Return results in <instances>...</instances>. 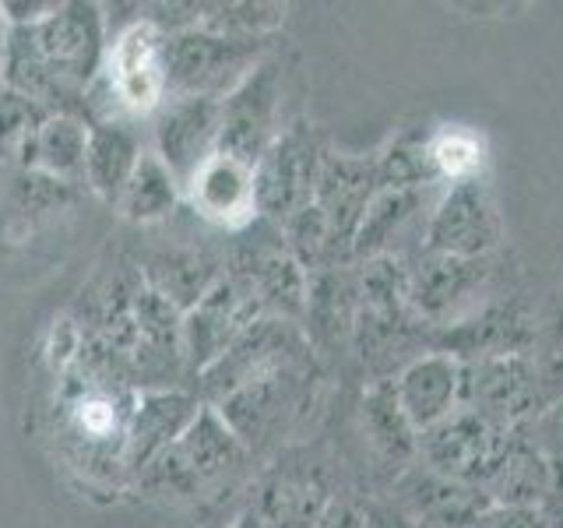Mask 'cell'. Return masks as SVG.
I'll list each match as a JSON object with an SVG mask.
<instances>
[{
  "mask_svg": "<svg viewBox=\"0 0 563 528\" xmlns=\"http://www.w3.org/2000/svg\"><path fill=\"white\" fill-rule=\"evenodd\" d=\"M145 155L137 123L128 120H99L88 123V148H85V187L99 194L106 205L120 201L137 158Z\"/></svg>",
  "mask_w": 563,
  "mask_h": 528,
  "instance_id": "obj_23",
  "label": "cell"
},
{
  "mask_svg": "<svg viewBox=\"0 0 563 528\" xmlns=\"http://www.w3.org/2000/svg\"><path fill=\"white\" fill-rule=\"evenodd\" d=\"M391 384L401 413L416 427V433L437 427V422L462 409V360L448 356V352H419L416 360L398 370Z\"/></svg>",
  "mask_w": 563,
  "mask_h": 528,
  "instance_id": "obj_21",
  "label": "cell"
},
{
  "mask_svg": "<svg viewBox=\"0 0 563 528\" xmlns=\"http://www.w3.org/2000/svg\"><path fill=\"white\" fill-rule=\"evenodd\" d=\"M261 317H268L251 282L225 272L198 304L184 314V360L190 377L198 381L205 370L222 360L236 345L243 331H251Z\"/></svg>",
  "mask_w": 563,
  "mask_h": 528,
  "instance_id": "obj_12",
  "label": "cell"
},
{
  "mask_svg": "<svg viewBox=\"0 0 563 528\" xmlns=\"http://www.w3.org/2000/svg\"><path fill=\"white\" fill-rule=\"evenodd\" d=\"M8 18L0 14V75H4V50H8Z\"/></svg>",
  "mask_w": 563,
  "mask_h": 528,
  "instance_id": "obj_34",
  "label": "cell"
},
{
  "mask_svg": "<svg viewBox=\"0 0 563 528\" xmlns=\"http://www.w3.org/2000/svg\"><path fill=\"white\" fill-rule=\"evenodd\" d=\"M85 148H88V123L78 117H49L35 138L32 169L46 173L53 180L70 187L85 184Z\"/></svg>",
  "mask_w": 563,
  "mask_h": 528,
  "instance_id": "obj_27",
  "label": "cell"
},
{
  "mask_svg": "<svg viewBox=\"0 0 563 528\" xmlns=\"http://www.w3.org/2000/svg\"><path fill=\"white\" fill-rule=\"evenodd\" d=\"M166 99V32L137 14L131 25H123L110 40L102 75L88 88V123H141L158 117Z\"/></svg>",
  "mask_w": 563,
  "mask_h": 528,
  "instance_id": "obj_5",
  "label": "cell"
},
{
  "mask_svg": "<svg viewBox=\"0 0 563 528\" xmlns=\"http://www.w3.org/2000/svg\"><path fill=\"white\" fill-rule=\"evenodd\" d=\"M75 198H78V187L53 180L46 173H35V169L14 173V208L22 211L25 219H46L53 211L70 208Z\"/></svg>",
  "mask_w": 563,
  "mask_h": 528,
  "instance_id": "obj_30",
  "label": "cell"
},
{
  "mask_svg": "<svg viewBox=\"0 0 563 528\" xmlns=\"http://www.w3.org/2000/svg\"><path fill=\"white\" fill-rule=\"evenodd\" d=\"M328 152V138L310 120L286 123L254 169L257 216L272 226H286L292 216L310 208Z\"/></svg>",
  "mask_w": 563,
  "mask_h": 528,
  "instance_id": "obj_7",
  "label": "cell"
},
{
  "mask_svg": "<svg viewBox=\"0 0 563 528\" xmlns=\"http://www.w3.org/2000/svg\"><path fill=\"white\" fill-rule=\"evenodd\" d=\"M184 201V187L176 184L169 166L155 155V148H145L131 173L128 187H123L117 211L134 226H155L176 216V208Z\"/></svg>",
  "mask_w": 563,
  "mask_h": 528,
  "instance_id": "obj_26",
  "label": "cell"
},
{
  "mask_svg": "<svg viewBox=\"0 0 563 528\" xmlns=\"http://www.w3.org/2000/svg\"><path fill=\"white\" fill-rule=\"evenodd\" d=\"M317 528H363V507L339 497L328 507V515L321 518V525H317Z\"/></svg>",
  "mask_w": 563,
  "mask_h": 528,
  "instance_id": "obj_32",
  "label": "cell"
},
{
  "mask_svg": "<svg viewBox=\"0 0 563 528\" xmlns=\"http://www.w3.org/2000/svg\"><path fill=\"white\" fill-rule=\"evenodd\" d=\"M507 430L493 427L472 409H457L444 422L419 433V465L454 483L479 486L500 451V440Z\"/></svg>",
  "mask_w": 563,
  "mask_h": 528,
  "instance_id": "obj_16",
  "label": "cell"
},
{
  "mask_svg": "<svg viewBox=\"0 0 563 528\" xmlns=\"http://www.w3.org/2000/svg\"><path fill=\"white\" fill-rule=\"evenodd\" d=\"M137 272L155 296H163L169 307L187 314L225 275V246L208 240H176L166 246H152L137 261Z\"/></svg>",
  "mask_w": 563,
  "mask_h": 528,
  "instance_id": "obj_18",
  "label": "cell"
},
{
  "mask_svg": "<svg viewBox=\"0 0 563 528\" xmlns=\"http://www.w3.org/2000/svg\"><path fill=\"white\" fill-rule=\"evenodd\" d=\"M184 201L198 216V222L219 229L225 237L243 233L254 226L257 216V190H254V166L229 155H211L205 169L194 176L184 190Z\"/></svg>",
  "mask_w": 563,
  "mask_h": 528,
  "instance_id": "obj_19",
  "label": "cell"
},
{
  "mask_svg": "<svg viewBox=\"0 0 563 528\" xmlns=\"http://www.w3.org/2000/svg\"><path fill=\"white\" fill-rule=\"evenodd\" d=\"M275 50V35L257 40L208 29L173 32L166 35L169 99H225Z\"/></svg>",
  "mask_w": 563,
  "mask_h": 528,
  "instance_id": "obj_6",
  "label": "cell"
},
{
  "mask_svg": "<svg viewBox=\"0 0 563 528\" xmlns=\"http://www.w3.org/2000/svg\"><path fill=\"white\" fill-rule=\"evenodd\" d=\"M310 352L313 345L303 324L286 321V317H261L251 331L240 334L236 345L222 360H216L194 381V392H198L205 405H216L229 392H236V387L272 374V370L286 366L299 356H310Z\"/></svg>",
  "mask_w": 563,
  "mask_h": 528,
  "instance_id": "obj_14",
  "label": "cell"
},
{
  "mask_svg": "<svg viewBox=\"0 0 563 528\" xmlns=\"http://www.w3.org/2000/svg\"><path fill=\"white\" fill-rule=\"evenodd\" d=\"M282 96H286V64L275 50L222 99L219 155L240 158L257 169L282 131Z\"/></svg>",
  "mask_w": 563,
  "mask_h": 528,
  "instance_id": "obj_8",
  "label": "cell"
},
{
  "mask_svg": "<svg viewBox=\"0 0 563 528\" xmlns=\"http://www.w3.org/2000/svg\"><path fill=\"white\" fill-rule=\"evenodd\" d=\"M106 14L92 0H60L43 22L11 25L0 85L40 102L53 117L88 123V88L106 67Z\"/></svg>",
  "mask_w": 563,
  "mask_h": 528,
  "instance_id": "obj_2",
  "label": "cell"
},
{
  "mask_svg": "<svg viewBox=\"0 0 563 528\" xmlns=\"http://www.w3.org/2000/svg\"><path fill=\"white\" fill-rule=\"evenodd\" d=\"M49 381L46 437L53 454L88 497L102 493L106 501H117L120 493H131L128 430L141 392L85 352Z\"/></svg>",
  "mask_w": 563,
  "mask_h": 528,
  "instance_id": "obj_1",
  "label": "cell"
},
{
  "mask_svg": "<svg viewBox=\"0 0 563 528\" xmlns=\"http://www.w3.org/2000/svg\"><path fill=\"white\" fill-rule=\"evenodd\" d=\"M430 166L437 184H465L486 173V138L472 128H437L430 131Z\"/></svg>",
  "mask_w": 563,
  "mask_h": 528,
  "instance_id": "obj_29",
  "label": "cell"
},
{
  "mask_svg": "<svg viewBox=\"0 0 563 528\" xmlns=\"http://www.w3.org/2000/svg\"><path fill=\"white\" fill-rule=\"evenodd\" d=\"M479 490L493 507H542L550 501L553 472L545 462V451L536 437L532 419L510 427L500 440V451L493 458Z\"/></svg>",
  "mask_w": 563,
  "mask_h": 528,
  "instance_id": "obj_20",
  "label": "cell"
},
{
  "mask_svg": "<svg viewBox=\"0 0 563 528\" xmlns=\"http://www.w3.org/2000/svg\"><path fill=\"white\" fill-rule=\"evenodd\" d=\"M479 528H553L542 507H493Z\"/></svg>",
  "mask_w": 563,
  "mask_h": 528,
  "instance_id": "obj_31",
  "label": "cell"
},
{
  "mask_svg": "<svg viewBox=\"0 0 563 528\" xmlns=\"http://www.w3.org/2000/svg\"><path fill=\"white\" fill-rule=\"evenodd\" d=\"M254 454L222 422V416L205 405L198 419L137 475L131 493L173 507H208L219 504L251 480Z\"/></svg>",
  "mask_w": 563,
  "mask_h": 528,
  "instance_id": "obj_3",
  "label": "cell"
},
{
  "mask_svg": "<svg viewBox=\"0 0 563 528\" xmlns=\"http://www.w3.org/2000/svg\"><path fill=\"white\" fill-rule=\"evenodd\" d=\"M229 528H264V525H261V518H257V510H254L251 504H246V507L240 510V515L233 518V525H229Z\"/></svg>",
  "mask_w": 563,
  "mask_h": 528,
  "instance_id": "obj_33",
  "label": "cell"
},
{
  "mask_svg": "<svg viewBox=\"0 0 563 528\" xmlns=\"http://www.w3.org/2000/svg\"><path fill=\"white\" fill-rule=\"evenodd\" d=\"M493 286V257L462 261L422 254L409 264V307L430 334L462 324L479 307Z\"/></svg>",
  "mask_w": 563,
  "mask_h": 528,
  "instance_id": "obj_10",
  "label": "cell"
},
{
  "mask_svg": "<svg viewBox=\"0 0 563 528\" xmlns=\"http://www.w3.org/2000/svg\"><path fill=\"white\" fill-rule=\"evenodd\" d=\"M360 416H363L366 444L374 448V454L384 465L395 469V475H405L419 462V433L401 413L391 377L369 384V392L363 395Z\"/></svg>",
  "mask_w": 563,
  "mask_h": 528,
  "instance_id": "obj_24",
  "label": "cell"
},
{
  "mask_svg": "<svg viewBox=\"0 0 563 528\" xmlns=\"http://www.w3.org/2000/svg\"><path fill=\"white\" fill-rule=\"evenodd\" d=\"M53 113L40 102L0 85V163H11L14 169H32L35 138Z\"/></svg>",
  "mask_w": 563,
  "mask_h": 528,
  "instance_id": "obj_28",
  "label": "cell"
},
{
  "mask_svg": "<svg viewBox=\"0 0 563 528\" xmlns=\"http://www.w3.org/2000/svg\"><path fill=\"white\" fill-rule=\"evenodd\" d=\"M504 226L493 205L486 176L465 184H451L430 208L427 229H422V254L479 261L500 251Z\"/></svg>",
  "mask_w": 563,
  "mask_h": 528,
  "instance_id": "obj_13",
  "label": "cell"
},
{
  "mask_svg": "<svg viewBox=\"0 0 563 528\" xmlns=\"http://www.w3.org/2000/svg\"><path fill=\"white\" fill-rule=\"evenodd\" d=\"M377 194H380L377 155L328 152L321 166V180H317L313 205L321 208L334 254L342 257V264H352V240H356L360 222Z\"/></svg>",
  "mask_w": 563,
  "mask_h": 528,
  "instance_id": "obj_15",
  "label": "cell"
},
{
  "mask_svg": "<svg viewBox=\"0 0 563 528\" xmlns=\"http://www.w3.org/2000/svg\"><path fill=\"white\" fill-rule=\"evenodd\" d=\"M222 99H166L155 117V155L184 190L219 152Z\"/></svg>",
  "mask_w": 563,
  "mask_h": 528,
  "instance_id": "obj_17",
  "label": "cell"
},
{
  "mask_svg": "<svg viewBox=\"0 0 563 528\" xmlns=\"http://www.w3.org/2000/svg\"><path fill=\"white\" fill-rule=\"evenodd\" d=\"M334 497V475L321 454L286 448L261 475L254 510L264 528H317Z\"/></svg>",
  "mask_w": 563,
  "mask_h": 528,
  "instance_id": "obj_9",
  "label": "cell"
},
{
  "mask_svg": "<svg viewBox=\"0 0 563 528\" xmlns=\"http://www.w3.org/2000/svg\"><path fill=\"white\" fill-rule=\"evenodd\" d=\"M205 409V402L198 398L194 387H158V392H141L131 430H128V472L131 486L141 472H145L158 454H163L176 437H180L198 413Z\"/></svg>",
  "mask_w": 563,
  "mask_h": 528,
  "instance_id": "obj_22",
  "label": "cell"
},
{
  "mask_svg": "<svg viewBox=\"0 0 563 528\" xmlns=\"http://www.w3.org/2000/svg\"><path fill=\"white\" fill-rule=\"evenodd\" d=\"M462 405L489 419L493 427L510 430L518 422L545 413L542 370L532 352H510V356H479L462 363Z\"/></svg>",
  "mask_w": 563,
  "mask_h": 528,
  "instance_id": "obj_11",
  "label": "cell"
},
{
  "mask_svg": "<svg viewBox=\"0 0 563 528\" xmlns=\"http://www.w3.org/2000/svg\"><path fill=\"white\" fill-rule=\"evenodd\" d=\"M324 370L317 352L299 356L286 366L272 370L251 384L229 392L211 409L222 416V422L240 437V444L254 458L268 451H286V440L303 427L310 413L321 402Z\"/></svg>",
  "mask_w": 563,
  "mask_h": 528,
  "instance_id": "obj_4",
  "label": "cell"
},
{
  "mask_svg": "<svg viewBox=\"0 0 563 528\" xmlns=\"http://www.w3.org/2000/svg\"><path fill=\"white\" fill-rule=\"evenodd\" d=\"M430 190H380L366 208L360 233L352 240V264L395 257V240H401L419 219V208Z\"/></svg>",
  "mask_w": 563,
  "mask_h": 528,
  "instance_id": "obj_25",
  "label": "cell"
}]
</instances>
